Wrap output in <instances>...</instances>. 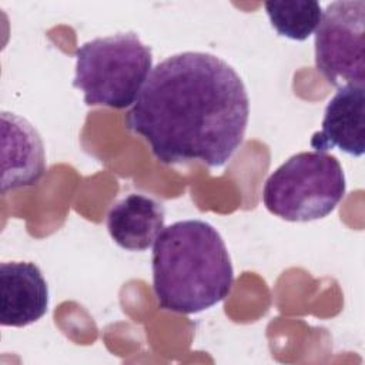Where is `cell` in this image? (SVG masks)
Here are the masks:
<instances>
[{
  "mask_svg": "<svg viewBox=\"0 0 365 365\" xmlns=\"http://www.w3.org/2000/svg\"><path fill=\"white\" fill-rule=\"evenodd\" d=\"M248 115L238 73L218 56L184 51L151 70L125 121L158 161L220 168L242 144Z\"/></svg>",
  "mask_w": 365,
  "mask_h": 365,
  "instance_id": "cell-1",
  "label": "cell"
},
{
  "mask_svg": "<svg viewBox=\"0 0 365 365\" xmlns=\"http://www.w3.org/2000/svg\"><path fill=\"white\" fill-rule=\"evenodd\" d=\"M153 288L158 305L197 314L228 297L234 269L225 242L207 221L182 220L164 227L153 248Z\"/></svg>",
  "mask_w": 365,
  "mask_h": 365,
  "instance_id": "cell-2",
  "label": "cell"
},
{
  "mask_svg": "<svg viewBox=\"0 0 365 365\" xmlns=\"http://www.w3.org/2000/svg\"><path fill=\"white\" fill-rule=\"evenodd\" d=\"M151 70V48L135 33H117L76 50L73 86L83 91L87 106L125 108L134 104Z\"/></svg>",
  "mask_w": 365,
  "mask_h": 365,
  "instance_id": "cell-3",
  "label": "cell"
},
{
  "mask_svg": "<svg viewBox=\"0 0 365 365\" xmlns=\"http://www.w3.org/2000/svg\"><path fill=\"white\" fill-rule=\"evenodd\" d=\"M345 174L336 157L324 151H302L289 157L265 181V208L291 222H308L329 215L342 201Z\"/></svg>",
  "mask_w": 365,
  "mask_h": 365,
  "instance_id": "cell-4",
  "label": "cell"
},
{
  "mask_svg": "<svg viewBox=\"0 0 365 365\" xmlns=\"http://www.w3.org/2000/svg\"><path fill=\"white\" fill-rule=\"evenodd\" d=\"M315 67L334 87L365 83V1H332L315 30Z\"/></svg>",
  "mask_w": 365,
  "mask_h": 365,
  "instance_id": "cell-5",
  "label": "cell"
},
{
  "mask_svg": "<svg viewBox=\"0 0 365 365\" xmlns=\"http://www.w3.org/2000/svg\"><path fill=\"white\" fill-rule=\"evenodd\" d=\"M48 308V287L34 262L0 264V324L21 328L38 321Z\"/></svg>",
  "mask_w": 365,
  "mask_h": 365,
  "instance_id": "cell-6",
  "label": "cell"
},
{
  "mask_svg": "<svg viewBox=\"0 0 365 365\" xmlns=\"http://www.w3.org/2000/svg\"><path fill=\"white\" fill-rule=\"evenodd\" d=\"M365 87L346 84L328 101L321 131L312 134L311 147L327 153L338 148L354 157L365 153Z\"/></svg>",
  "mask_w": 365,
  "mask_h": 365,
  "instance_id": "cell-7",
  "label": "cell"
},
{
  "mask_svg": "<svg viewBox=\"0 0 365 365\" xmlns=\"http://www.w3.org/2000/svg\"><path fill=\"white\" fill-rule=\"evenodd\" d=\"M1 192L38 182L46 171L44 145L37 130L14 113H1Z\"/></svg>",
  "mask_w": 365,
  "mask_h": 365,
  "instance_id": "cell-8",
  "label": "cell"
},
{
  "mask_svg": "<svg viewBox=\"0 0 365 365\" xmlns=\"http://www.w3.org/2000/svg\"><path fill=\"white\" fill-rule=\"evenodd\" d=\"M163 205L144 194H130L117 201L107 214L113 241L128 251L150 248L164 228Z\"/></svg>",
  "mask_w": 365,
  "mask_h": 365,
  "instance_id": "cell-9",
  "label": "cell"
},
{
  "mask_svg": "<svg viewBox=\"0 0 365 365\" xmlns=\"http://www.w3.org/2000/svg\"><path fill=\"white\" fill-rule=\"evenodd\" d=\"M264 9L275 31L295 41L307 40L322 17L321 4L312 0L265 1Z\"/></svg>",
  "mask_w": 365,
  "mask_h": 365,
  "instance_id": "cell-10",
  "label": "cell"
}]
</instances>
